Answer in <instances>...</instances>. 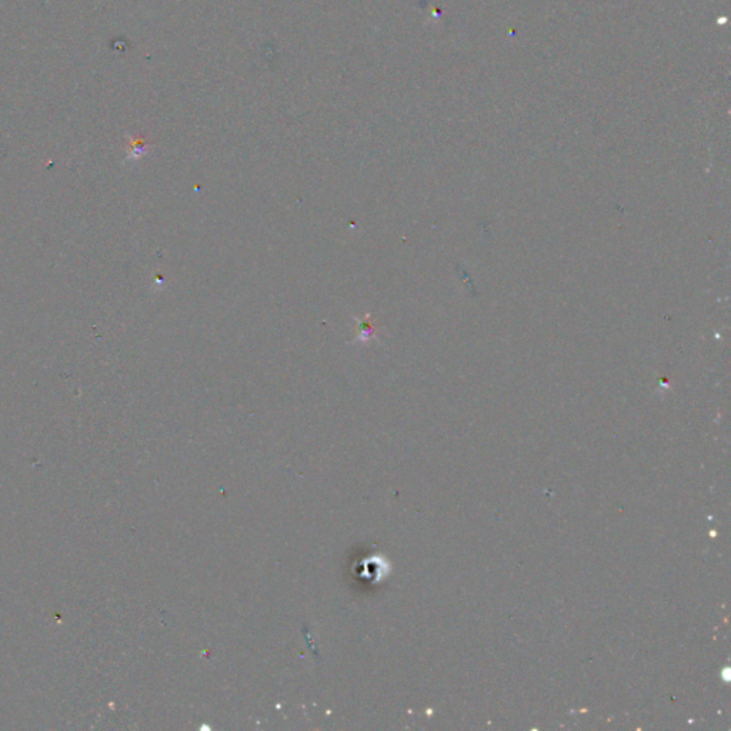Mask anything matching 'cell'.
<instances>
[{"label": "cell", "mask_w": 731, "mask_h": 731, "mask_svg": "<svg viewBox=\"0 0 731 731\" xmlns=\"http://www.w3.org/2000/svg\"><path fill=\"white\" fill-rule=\"evenodd\" d=\"M355 321H356V326H355V342L356 343L364 345L377 338L379 328L370 314H366L363 318L355 317Z\"/></svg>", "instance_id": "6da1fadb"}, {"label": "cell", "mask_w": 731, "mask_h": 731, "mask_svg": "<svg viewBox=\"0 0 731 731\" xmlns=\"http://www.w3.org/2000/svg\"><path fill=\"white\" fill-rule=\"evenodd\" d=\"M149 151V144L142 137L129 139V159H139Z\"/></svg>", "instance_id": "7a4b0ae2"}]
</instances>
